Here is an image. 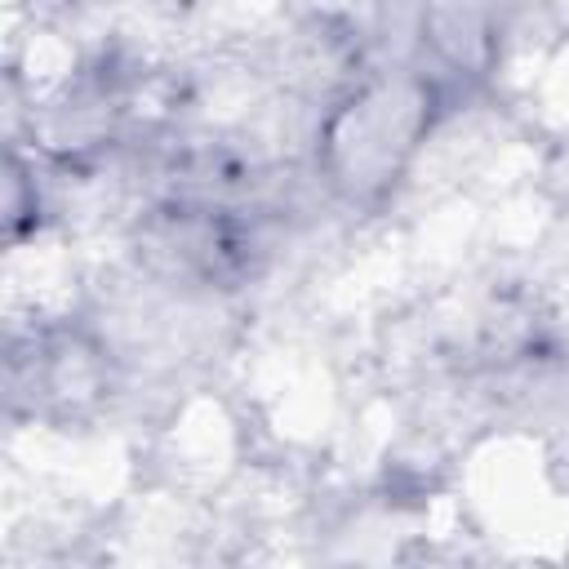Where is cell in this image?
<instances>
[{
    "label": "cell",
    "mask_w": 569,
    "mask_h": 569,
    "mask_svg": "<svg viewBox=\"0 0 569 569\" xmlns=\"http://www.w3.org/2000/svg\"><path fill=\"white\" fill-rule=\"evenodd\" d=\"M431 89L413 76L378 80L365 93H356L333 116L325 138L333 182L351 196L387 191L418 151V138L431 129Z\"/></svg>",
    "instance_id": "6da1fadb"
}]
</instances>
